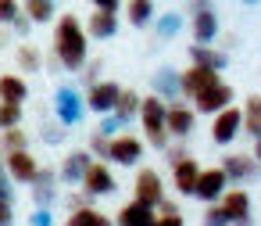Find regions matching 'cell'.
Returning a JSON list of instances; mask_svg holds the SVG:
<instances>
[{
  "label": "cell",
  "instance_id": "cell-1",
  "mask_svg": "<svg viewBox=\"0 0 261 226\" xmlns=\"http://www.w3.org/2000/svg\"><path fill=\"white\" fill-rule=\"evenodd\" d=\"M54 22H58V29H54V58H58V65L65 72H83V65L90 61L86 58V40L90 36H86L83 22L75 15H61Z\"/></svg>",
  "mask_w": 261,
  "mask_h": 226
},
{
  "label": "cell",
  "instance_id": "cell-2",
  "mask_svg": "<svg viewBox=\"0 0 261 226\" xmlns=\"http://www.w3.org/2000/svg\"><path fill=\"white\" fill-rule=\"evenodd\" d=\"M165 101L161 97H140V111H136V119H140V126H143V144H150L154 151H165L168 147V129H165Z\"/></svg>",
  "mask_w": 261,
  "mask_h": 226
},
{
  "label": "cell",
  "instance_id": "cell-3",
  "mask_svg": "<svg viewBox=\"0 0 261 226\" xmlns=\"http://www.w3.org/2000/svg\"><path fill=\"white\" fill-rule=\"evenodd\" d=\"M54 115H58V122H61L65 129L79 126V122L86 119V101H83V94H79L75 86H58V94H54Z\"/></svg>",
  "mask_w": 261,
  "mask_h": 226
},
{
  "label": "cell",
  "instance_id": "cell-4",
  "mask_svg": "<svg viewBox=\"0 0 261 226\" xmlns=\"http://www.w3.org/2000/svg\"><path fill=\"white\" fill-rule=\"evenodd\" d=\"M190 101H193L190 108H193L197 115H215V111H222V108L232 104V86L218 79V83H207L204 90H197Z\"/></svg>",
  "mask_w": 261,
  "mask_h": 226
},
{
  "label": "cell",
  "instance_id": "cell-5",
  "mask_svg": "<svg viewBox=\"0 0 261 226\" xmlns=\"http://www.w3.org/2000/svg\"><path fill=\"white\" fill-rule=\"evenodd\" d=\"M143 151H147V144L140 140V137H133V133H118V137H111V144H108V162L111 165H140L143 162Z\"/></svg>",
  "mask_w": 261,
  "mask_h": 226
},
{
  "label": "cell",
  "instance_id": "cell-6",
  "mask_svg": "<svg viewBox=\"0 0 261 226\" xmlns=\"http://www.w3.org/2000/svg\"><path fill=\"white\" fill-rule=\"evenodd\" d=\"M83 194L93 201V197H104V194H115L118 190V183H115V176H111V169H108V162H90V169H86V176H83Z\"/></svg>",
  "mask_w": 261,
  "mask_h": 226
},
{
  "label": "cell",
  "instance_id": "cell-7",
  "mask_svg": "<svg viewBox=\"0 0 261 226\" xmlns=\"http://www.w3.org/2000/svg\"><path fill=\"white\" fill-rule=\"evenodd\" d=\"M225 187H229V179H225V172L218 169V165H211V169H200L197 172V183H193V197L197 201H204V205H215L222 194H225Z\"/></svg>",
  "mask_w": 261,
  "mask_h": 226
},
{
  "label": "cell",
  "instance_id": "cell-8",
  "mask_svg": "<svg viewBox=\"0 0 261 226\" xmlns=\"http://www.w3.org/2000/svg\"><path fill=\"white\" fill-rule=\"evenodd\" d=\"M240 126H243V111L229 104V108L215 111V122H211V140H215L218 147H225V144H232V140L240 137Z\"/></svg>",
  "mask_w": 261,
  "mask_h": 226
},
{
  "label": "cell",
  "instance_id": "cell-9",
  "mask_svg": "<svg viewBox=\"0 0 261 226\" xmlns=\"http://www.w3.org/2000/svg\"><path fill=\"white\" fill-rule=\"evenodd\" d=\"M193 126H197V111H193L190 104L172 101V104L165 108V129H168V137L182 140V137H190V133H193Z\"/></svg>",
  "mask_w": 261,
  "mask_h": 226
},
{
  "label": "cell",
  "instance_id": "cell-10",
  "mask_svg": "<svg viewBox=\"0 0 261 226\" xmlns=\"http://www.w3.org/2000/svg\"><path fill=\"white\" fill-rule=\"evenodd\" d=\"M218 169H222V172H225V179H229V183H236V187H240V183H250V179H257V176H261V165H257L250 154H225Z\"/></svg>",
  "mask_w": 261,
  "mask_h": 226
},
{
  "label": "cell",
  "instance_id": "cell-11",
  "mask_svg": "<svg viewBox=\"0 0 261 226\" xmlns=\"http://www.w3.org/2000/svg\"><path fill=\"white\" fill-rule=\"evenodd\" d=\"M118 90H122V86H118L115 79H97L83 101H86L90 111H97V115H111V108H115V101H118Z\"/></svg>",
  "mask_w": 261,
  "mask_h": 226
},
{
  "label": "cell",
  "instance_id": "cell-12",
  "mask_svg": "<svg viewBox=\"0 0 261 226\" xmlns=\"http://www.w3.org/2000/svg\"><path fill=\"white\" fill-rule=\"evenodd\" d=\"M4 169H8V176H11V183H33L36 172H40V162L29 154V147H22V151H8Z\"/></svg>",
  "mask_w": 261,
  "mask_h": 226
},
{
  "label": "cell",
  "instance_id": "cell-13",
  "mask_svg": "<svg viewBox=\"0 0 261 226\" xmlns=\"http://www.w3.org/2000/svg\"><path fill=\"white\" fill-rule=\"evenodd\" d=\"M133 201H143V205H158L165 201V179L154 172V169H140L136 172V187H133Z\"/></svg>",
  "mask_w": 261,
  "mask_h": 226
},
{
  "label": "cell",
  "instance_id": "cell-14",
  "mask_svg": "<svg viewBox=\"0 0 261 226\" xmlns=\"http://www.w3.org/2000/svg\"><path fill=\"white\" fill-rule=\"evenodd\" d=\"M218 208L225 212L229 222H250V194L243 187H225V194L218 197Z\"/></svg>",
  "mask_w": 261,
  "mask_h": 226
},
{
  "label": "cell",
  "instance_id": "cell-15",
  "mask_svg": "<svg viewBox=\"0 0 261 226\" xmlns=\"http://www.w3.org/2000/svg\"><path fill=\"white\" fill-rule=\"evenodd\" d=\"M90 162H93L90 151H68L65 162H61V169H58V183L61 187H79L83 176H86V169H90Z\"/></svg>",
  "mask_w": 261,
  "mask_h": 226
},
{
  "label": "cell",
  "instance_id": "cell-16",
  "mask_svg": "<svg viewBox=\"0 0 261 226\" xmlns=\"http://www.w3.org/2000/svg\"><path fill=\"white\" fill-rule=\"evenodd\" d=\"M33 187V201H36V208H50L54 201H58V169H47V165H40V172H36V179L29 183Z\"/></svg>",
  "mask_w": 261,
  "mask_h": 226
},
{
  "label": "cell",
  "instance_id": "cell-17",
  "mask_svg": "<svg viewBox=\"0 0 261 226\" xmlns=\"http://www.w3.org/2000/svg\"><path fill=\"white\" fill-rule=\"evenodd\" d=\"M190 33H193V43H215L218 33H222V22H218V15H215V8L190 15Z\"/></svg>",
  "mask_w": 261,
  "mask_h": 226
},
{
  "label": "cell",
  "instance_id": "cell-18",
  "mask_svg": "<svg viewBox=\"0 0 261 226\" xmlns=\"http://www.w3.org/2000/svg\"><path fill=\"white\" fill-rule=\"evenodd\" d=\"M150 94H154V97H161L165 104L179 101V97H182V94H179V69L161 65V69L154 72V79H150Z\"/></svg>",
  "mask_w": 261,
  "mask_h": 226
},
{
  "label": "cell",
  "instance_id": "cell-19",
  "mask_svg": "<svg viewBox=\"0 0 261 226\" xmlns=\"http://www.w3.org/2000/svg\"><path fill=\"white\" fill-rule=\"evenodd\" d=\"M218 79H222L218 72L200 69V65H190V69H182V72H179V94H182V97H193L197 90H204L207 83H218Z\"/></svg>",
  "mask_w": 261,
  "mask_h": 226
},
{
  "label": "cell",
  "instance_id": "cell-20",
  "mask_svg": "<svg viewBox=\"0 0 261 226\" xmlns=\"http://www.w3.org/2000/svg\"><path fill=\"white\" fill-rule=\"evenodd\" d=\"M197 172H200V165H197L190 154H186V158H179V162H172V183H175V190H179L182 197H193Z\"/></svg>",
  "mask_w": 261,
  "mask_h": 226
},
{
  "label": "cell",
  "instance_id": "cell-21",
  "mask_svg": "<svg viewBox=\"0 0 261 226\" xmlns=\"http://www.w3.org/2000/svg\"><path fill=\"white\" fill-rule=\"evenodd\" d=\"M115 226H154V208L143 201H125L115 215Z\"/></svg>",
  "mask_w": 261,
  "mask_h": 226
},
{
  "label": "cell",
  "instance_id": "cell-22",
  "mask_svg": "<svg viewBox=\"0 0 261 226\" xmlns=\"http://www.w3.org/2000/svg\"><path fill=\"white\" fill-rule=\"evenodd\" d=\"M83 29H86V36H93V40H111V36L118 33V11H93Z\"/></svg>",
  "mask_w": 261,
  "mask_h": 226
},
{
  "label": "cell",
  "instance_id": "cell-23",
  "mask_svg": "<svg viewBox=\"0 0 261 226\" xmlns=\"http://www.w3.org/2000/svg\"><path fill=\"white\" fill-rule=\"evenodd\" d=\"M190 58H193V65H200V69H211V72H222V69L229 65V54L215 51L211 43H193V47H190Z\"/></svg>",
  "mask_w": 261,
  "mask_h": 226
},
{
  "label": "cell",
  "instance_id": "cell-24",
  "mask_svg": "<svg viewBox=\"0 0 261 226\" xmlns=\"http://www.w3.org/2000/svg\"><path fill=\"white\" fill-rule=\"evenodd\" d=\"M22 15L33 26H47V22L58 18V4H54V0H22Z\"/></svg>",
  "mask_w": 261,
  "mask_h": 226
},
{
  "label": "cell",
  "instance_id": "cell-25",
  "mask_svg": "<svg viewBox=\"0 0 261 226\" xmlns=\"http://www.w3.org/2000/svg\"><path fill=\"white\" fill-rule=\"evenodd\" d=\"M25 97H29V83L22 79V76H0V101L4 104H25Z\"/></svg>",
  "mask_w": 261,
  "mask_h": 226
},
{
  "label": "cell",
  "instance_id": "cell-26",
  "mask_svg": "<svg viewBox=\"0 0 261 226\" xmlns=\"http://www.w3.org/2000/svg\"><path fill=\"white\" fill-rule=\"evenodd\" d=\"M136 111H140V94L136 90H118V101H115V108H111V115L122 122V126H129L133 119H136Z\"/></svg>",
  "mask_w": 261,
  "mask_h": 226
},
{
  "label": "cell",
  "instance_id": "cell-27",
  "mask_svg": "<svg viewBox=\"0 0 261 226\" xmlns=\"http://www.w3.org/2000/svg\"><path fill=\"white\" fill-rule=\"evenodd\" d=\"M125 18L133 29H147L154 22V0H125Z\"/></svg>",
  "mask_w": 261,
  "mask_h": 226
},
{
  "label": "cell",
  "instance_id": "cell-28",
  "mask_svg": "<svg viewBox=\"0 0 261 226\" xmlns=\"http://www.w3.org/2000/svg\"><path fill=\"white\" fill-rule=\"evenodd\" d=\"M182 26H186L182 11H165V15L154 18V36H158V40H175V36L182 33Z\"/></svg>",
  "mask_w": 261,
  "mask_h": 226
},
{
  "label": "cell",
  "instance_id": "cell-29",
  "mask_svg": "<svg viewBox=\"0 0 261 226\" xmlns=\"http://www.w3.org/2000/svg\"><path fill=\"white\" fill-rule=\"evenodd\" d=\"M243 111V133L254 140V137H261V94H254V97H247V104L240 108Z\"/></svg>",
  "mask_w": 261,
  "mask_h": 226
},
{
  "label": "cell",
  "instance_id": "cell-30",
  "mask_svg": "<svg viewBox=\"0 0 261 226\" xmlns=\"http://www.w3.org/2000/svg\"><path fill=\"white\" fill-rule=\"evenodd\" d=\"M65 226H115V222L104 212H97L90 205H79V208H72V215L65 219Z\"/></svg>",
  "mask_w": 261,
  "mask_h": 226
},
{
  "label": "cell",
  "instance_id": "cell-31",
  "mask_svg": "<svg viewBox=\"0 0 261 226\" xmlns=\"http://www.w3.org/2000/svg\"><path fill=\"white\" fill-rule=\"evenodd\" d=\"M65 137H68V129H65L61 122H40V140H43L47 147L65 144Z\"/></svg>",
  "mask_w": 261,
  "mask_h": 226
},
{
  "label": "cell",
  "instance_id": "cell-32",
  "mask_svg": "<svg viewBox=\"0 0 261 226\" xmlns=\"http://www.w3.org/2000/svg\"><path fill=\"white\" fill-rule=\"evenodd\" d=\"M22 119H25L22 104H4L0 101V129H15V126H22Z\"/></svg>",
  "mask_w": 261,
  "mask_h": 226
},
{
  "label": "cell",
  "instance_id": "cell-33",
  "mask_svg": "<svg viewBox=\"0 0 261 226\" xmlns=\"http://www.w3.org/2000/svg\"><path fill=\"white\" fill-rule=\"evenodd\" d=\"M15 58H18V65H22V72H40V51H36V47L25 43V47H18Z\"/></svg>",
  "mask_w": 261,
  "mask_h": 226
},
{
  "label": "cell",
  "instance_id": "cell-34",
  "mask_svg": "<svg viewBox=\"0 0 261 226\" xmlns=\"http://www.w3.org/2000/svg\"><path fill=\"white\" fill-rule=\"evenodd\" d=\"M0 144H4V151H22L29 140H25V133H22V126H15V129H4V137H0Z\"/></svg>",
  "mask_w": 261,
  "mask_h": 226
},
{
  "label": "cell",
  "instance_id": "cell-35",
  "mask_svg": "<svg viewBox=\"0 0 261 226\" xmlns=\"http://www.w3.org/2000/svg\"><path fill=\"white\" fill-rule=\"evenodd\" d=\"M200 222H204V226H229V219H225V212L218 208V201L204 208V215H200Z\"/></svg>",
  "mask_w": 261,
  "mask_h": 226
},
{
  "label": "cell",
  "instance_id": "cell-36",
  "mask_svg": "<svg viewBox=\"0 0 261 226\" xmlns=\"http://www.w3.org/2000/svg\"><path fill=\"white\" fill-rule=\"evenodd\" d=\"M108 144H111V137L93 133V137H90V154H93L97 162H108Z\"/></svg>",
  "mask_w": 261,
  "mask_h": 226
},
{
  "label": "cell",
  "instance_id": "cell-37",
  "mask_svg": "<svg viewBox=\"0 0 261 226\" xmlns=\"http://www.w3.org/2000/svg\"><path fill=\"white\" fill-rule=\"evenodd\" d=\"M122 129H125V126H122L115 115H104V119H100V126H97V133H100V137H118Z\"/></svg>",
  "mask_w": 261,
  "mask_h": 226
},
{
  "label": "cell",
  "instance_id": "cell-38",
  "mask_svg": "<svg viewBox=\"0 0 261 226\" xmlns=\"http://www.w3.org/2000/svg\"><path fill=\"white\" fill-rule=\"evenodd\" d=\"M22 11L18 0H0V26H11V18Z\"/></svg>",
  "mask_w": 261,
  "mask_h": 226
},
{
  "label": "cell",
  "instance_id": "cell-39",
  "mask_svg": "<svg viewBox=\"0 0 261 226\" xmlns=\"http://www.w3.org/2000/svg\"><path fill=\"white\" fill-rule=\"evenodd\" d=\"M29 226H54L50 208H33V212H29Z\"/></svg>",
  "mask_w": 261,
  "mask_h": 226
},
{
  "label": "cell",
  "instance_id": "cell-40",
  "mask_svg": "<svg viewBox=\"0 0 261 226\" xmlns=\"http://www.w3.org/2000/svg\"><path fill=\"white\" fill-rule=\"evenodd\" d=\"M154 226H186V219H182V212H168V215L154 212Z\"/></svg>",
  "mask_w": 261,
  "mask_h": 226
},
{
  "label": "cell",
  "instance_id": "cell-41",
  "mask_svg": "<svg viewBox=\"0 0 261 226\" xmlns=\"http://www.w3.org/2000/svg\"><path fill=\"white\" fill-rule=\"evenodd\" d=\"M11 29H15L18 36H29V33H33V22H29V18H25V15L18 11V15L11 18Z\"/></svg>",
  "mask_w": 261,
  "mask_h": 226
},
{
  "label": "cell",
  "instance_id": "cell-42",
  "mask_svg": "<svg viewBox=\"0 0 261 226\" xmlns=\"http://www.w3.org/2000/svg\"><path fill=\"white\" fill-rule=\"evenodd\" d=\"M0 201L15 205V183H11V176H0Z\"/></svg>",
  "mask_w": 261,
  "mask_h": 226
},
{
  "label": "cell",
  "instance_id": "cell-43",
  "mask_svg": "<svg viewBox=\"0 0 261 226\" xmlns=\"http://www.w3.org/2000/svg\"><path fill=\"white\" fill-rule=\"evenodd\" d=\"M0 226H15V205L0 201Z\"/></svg>",
  "mask_w": 261,
  "mask_h": 226
},
{
  "label": "cell",
  "instance_id": "cell-44",
  "mask_svg": "<svg viewBox=\"0 0 261 226\" xmlns=\"http://www.w3.org/2000/svg\"><path fill=\"white\" fill-rule=\"evenodd\" d=\"M93 11H122V0H90Z\"/></svg>",
  "mask_w": 261,
  "mask_h": 226
},
{
  "label": "cell",
  "instance_id": "cell-45",
  "mask_svg": "<svg viewBox=\"0 0 261 226\" xmlns=\"http://www.w3.org/2000/svg\"><path fill=\"white\" fill-rule=\"evenodd\" d=\"M83 72H86V83L93 86V83L100 79V61H86V65H83Z\"/></svg>",
  "mask_w": 261,
  "mask_h": 226
},
{
  "label": "cell",
  "instance_id": "cell-46",
  "mask_svg": "<svg viewBox=\"0 0 261 226\" xmlns=\"http://www.w3.org/2000/svg\"><path fill=\"white\" fill-rule=\"evenodd\" d=\"M211 8V0H190V15H197V11H207Z\"/></svg>",
  "mask_w": 261,
  "mask_h": 226
},
{
  "label": "cell",
  "instance_id": "cell-47",
  "mask_svg": "<svg viewBox=\"0 0 261 226\" xmlns=\"http://www.w3.org/2000/svg\"><path fill=\"white\" fill-rule=\"evenodd\" d=\"M250 158L261 165V137H254V151H250Z\"/></svg>",
  "mask_w": 261,
  "mask_h": 226
},
{
  "label": "cell",
  "instance_id": "cell-48",
  "mask_svg": "<svg viewBox=\"0 0 261 226\" xmlns=\"http://www.w3.org/2000/svg\"><path fill=\"white\" fill-rule=\"evenodd\" d=\"M240 4H250V8H254V4H261V0H240Z\"/></svg>",
  "mask_w": 261,
  "mask_h": 226
},
{
  "label": "cell",
  "instance_id": "cell-49",
  "mask_svg": "<svg viewBox=\"0 0 261 226\" xmlns=\"http://www.w3.org/2000/svg\"><path fill=\"white\" fill-rule=\"evenodd\" d=\"M0 176H8V169H4V162H0Z\"/></svg>",
  "mask_w": 261,
  "mask_h": 226
},
{
  "label": "cell",
  "instance_id": "cell-50",
  "mask_svg": "<svg viewBox=\"0 0 261 226\" xmlns=\"http://www.w3.org/2000/svg\"><path fill=\"white\" fill-rule=\"evenodd\" d=\"M229 226H250V222H229Z\"/></svg>",
  "mask_w": 261,
  "mask_h": 226
},
{
  "label": "cell",
  "instance_id": "cell-51",
  "mask_svg": "<svg viewBox=\"0 0 261 226\" xmlns=\"http://www.w3.org/2000/svg\"><path fill=\"white\" fill-rule=\"evenodd\" d=\"M200 226H204V222H200Z\"/></svg>",
  "mask_w": 261,
  "mask_h": 226
}]
</instances>
